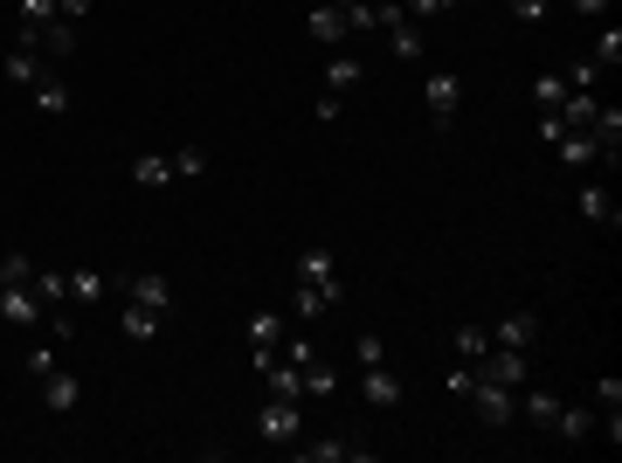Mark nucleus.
Returning <instances> with one entry per match:
<instances>
[{
	"instance_id": "obj_29",
	"label": "nucleus",
	"mask_w": 622,
	"mask_h": 463,
	"mask_svg": "<svg viewBox=\"0 0 622 463\" xmlns=\"http://www.w3.org/2000/svg\"><path fill=\"white\" fill-rule=\"evenodd\" d=\"M588 63H595V69H615V63H622V28H615V22H609V28H601V35H595V49H588Z\"/></svg>"
},
{
	"instance_id": "obj_35",
	"label": "nucleus",
	"mask_w": 622,
	"mask_h": 463,
	"mask_svg": "<svg viewBox=\"0 0 622 463\" xmlns=\"http://www.w3.org/2000/svg\"><path fill=\"white\" fill-rule=\"evenodd\" d=\"M609 409H622V381L601 374V381H595V415H609Z\"/></svg>"
},
{
	"instance_id": "obj_18",
	"label": "nucleus",
	"mask_w": 622,
	"mask_h": 463,
	"mask_svg": "<svg viewBox=\"0 0 622 463\" xmlns=\"http://www.w3.org/2000/svg\"><path fill=\"white\" fill-rule=\"evenodd\" d=\"M554 159H560V166H609L588 132H560V139H554Z\"/></svg>"
},
{
	"instance_id": "obj_4",
	"label": "nucleus",
	"mask_w": 622,
	"mask_h": 463,
	"mask_svg": "<svg viewBox=\"0 0 622 463\" xmlns=\"http://www.w3.org/2000/svg\"><path fill=\"white\" fill-rule=\"evenodd\" d=\"M422 98H429V118H436V132H449V118H457V104H464V77H457V69H429Z\"/></svg>"
},
{
	"instance_id": "obj_22",
	"label": "nucleus",
	"mask_w": 622,
	"mask_h": 463,
	"mask_svg": "<svg viewBox=\"0 0 622 463\" xmlns=\"http://www.w3.org/2000/svg\"><path fill=\"white\" fill-rule=\"evenodd\" d=\"M263 387H270L277 401H305V374H297L291 360H270V366H263Z\"/></svg>"
},
{
	"instance_id": "obj_36",
	"label": "nucleus",
	"mask_w": 622,
	"mask_h": 463,
	"mask_svg": "<svg viewBox=\"0 0 622 463\" xmlns=\"http://www.w3.org/2000/svg\"><path fill=\"white\" fill-rule=\"evenodd\" d=\"M505 8H512V22H519V28H533V22H546V0H505Z\"/></svg>"
},
{
	"instance_id": "obj_17",
	"label": "nucleus",
	"mask_w": 622,
	"mask_h": 463,
	"mask_svg": "<svg viewBox=\"0 0 622 463\" xmlns=\"http://www.w3.org/2000/svg\"><path fill=\"white\" fill-rule=\"evenodd\" d=\"M492 346H519V353H533V346H540V319H533V311H512V319H498Z\"/></svg>"
},
{
	"instance_id": "obj_34",
	"label": "nucleus",
	"mask_w": 622,
	"mask_h": 463,
	"mask_svg": "<svg viewBox=\"0 0 622 463\" xmlns=\"http://www.w3.org/2000/svg\"><path fill=\"white\" fill-rule=\"evenodd\" d=\"M28 276H35V263H28L22 249H8V256H0V284H28Z\"/></svg>"
},
{
	"instance_id": "obj_38",
	"label": "nucleus",
	"mask_w": 622,
	"mask_h": 463,
	"mask_svg": "<svg viewBox=\"0 0 622 463\" xmlns=\"http://www.w3.org/2000/svg\"><path fill=\"white\" fill-rule=\"evenodd\" d=\"M312 118H318V125H339V118H346V98H332V90H326V98L312 104Z\"/></svg>"
},
{
	"instance_id": "obj_26",
	"label": "nucleus",
	"mask_w": 622,
	"mask_h": 463,
	"mask_svg": "<svg viewBox=\"0 0 622 463\" xmlns=\"http://www.w3.org/2000/svg\"><path fill=\"white\" fill-rule=\"evenodd\" d=\"M104 298H111L104 270H69V305H104Z\"/></svg>"
},
{
	"instance_id": "obj_40",
	"label": "nucleus",
	"mask_w": 622,
	"mask_h": 463,
	"mask_svg": "<svg viewBox=\"0 0 622 463\" xmlns=\"http://www.w3.org/2000/svg\"><path fill=\"white\" fill-rule=\"evenodd\" d=\"M595 77H601V69H595V63H588V55H581V63H574V69H568V90H595Z\"/></svg>"
},
{
	"instance_id": "obj_33",
	"label": "nucleus",
	"mask_w": 622,
	"mask_h": 463,
	"mask_svg": "<svg viewBox=\"0 0 622 463\" xmlns=\"http://www.w3.org/2000/svg\"><path fill=\"white\" fill-rule=\"evenodd\" d=\"M207 173V153H201V145H180V153H174V180H201Z\"/></svg>"
},
{
	"instance_id": "obj_25",
	"label": "nucleus",
	"mask_w": 622,
	"mask_h": 463,
	"mask_svg": "<svg viewBox=\"0 0 622 463\" xmlns=\"http://www.w3.org/2000/svg\"><path fill=\"white\" fill-rule=\"evenodd\" d=\"M554 429H560V442H588L595 436V401H588V409H568V401H560Z\"/></svg>"
},
{
	"instance_id": "obj_11",
	"label": "nucleus",
	"mask_w": 622,
	"mask_h": 463,
	"mask_svg": "<svg viewBox=\"0 0 622 463\" xmlns=\"http://www.w3.org/2000/svg\"><path fill=\"white\" fill-rule=\"evenodd\" d=\"M360 401H367V409H394V401H402V381L388 374V360L381 366H360Z\"/></svg>"
},
{
	"instance_id": "obj_14",
	"label": "nucleus",
	"mask_w": 622,
	"mask_h": 463,
	"mask_svg": "<svg viewBox=\"0 0 622 463\" xmlns=\"http://www.w3.org/2000/svg\"><path fill=\"white\" fill-rule=\"evenodd\" d=\"M305 22H312V35H318V42H326V49H339V42H346V8H332V0H312V14H305Z\"/></svg>"
},
{
	"instance_id": "obj_39",
	"label": "nucleus",
	"mask_w": 622,
	"mask_h": 463,
	"mask_svg": "<svg viewBox=\"0 0 622 463\" xmlns=\"http://www.w3.org/2000/svg\"><path fill=\"white\" fill-rule=\"evenodd\" d=\"M28 374H35V381L55 374V346H28Z\"/></svg>"
},
{
	"instance_id": "obj_3",
	"label": "nucleus",
	"mask_w": 622,
	"mask_h": 463,
	"mask_svg": "<svg viewBox=\"0 0 622 463\" xmlns=\"http://www.w3.org/2000/svg\"><path fill=\"white\" fill-rule=\"evenodd\" d=\"M478 381H498V387H525V381H533V353H519V346H492V353L478 360Z\"/></svg>"
},
{
	"instance_id": "obj_8",
	"label": "nucleus",
	"mask_w": 622,
	"mask_h": 463,
	"mask_svg": "<svg viewBox=\"0 0 622 463\" xmlns=\"http://www.w3.org/2000/svg\"><path fill=\"white\" fill-rule=\"evenodd\" d=\"M339 298H346V284H297V291H291V311H297L305 325H318Z\"/></svg>"
},
{
	"instance_id": "obj_15",
	"label": "nucleus",
	"mask_w": 622,
	"mask_h": 463,
	"mask_svg": "<svg viewBox=\"0 0 622 463\" xmlns=\"http://www.w3.org/2000/svg\"><path fill=\"white\" fill-rule=\"evenodd\" d=\"M0 69H8V83H14V90H35V83L49 77V55H42V49H14Z\"/></svg>"
},
{
	"instance_id": "obj_28",
	"label": "nucleus",
	"mask_w": 622,
	"mask_h": 463,
	"mask_svg": "<svg viewBox=\"0 0 622 463\" xmlns=\"http://www.w3.org/2000/svg\"><path fill=\"white\" fill-rule=\"evenodd\" d=\"M28 98H35V111H49V118H63V111H69V83H63V77H42V83L28 90Z\"/></svg>"
},
{
	"instance_id": "obj_27",
	"label": "nucleus",
	"mask_w": 622,
	"mask_h": 463,
	"mask_svg": "<svg viewBox=\"0 0 622 463\" xmlns=\"http://www.w3.org/2000/svg\"><path fill=\"white\" fill-rule=\"evenodd\" d=\"M533 104L560 111V104H568V77H560V69H540V77H533Z\"/></svg>"
},
{
	"instance_id": "obj_24",
	"label": "nucleus",
	"mask_w": 622,
	"mask_h": 463,
	"mask_svg": "<svg viewBox=\"0 0 622 463\" xmlns=\"http://www.w3.org/2000/svg\"><path fill=\"white\" fill-rule=\"evenodd\" d=\"M28 291H35V298H42L49 311H63V305H69V270H35Z\"/></svg>"
},
{
	"instance_id": "obj_2",
	"label": "nucleus",
	"mask_w": 622,
	"mask_h": 463,
	"mask_svg": "<svg viewBox=\"0 0 622 463\" xmlns=\"http://www.w3.org/2000/svg\"><path fill=\"white\" fill-rule=\"evenodd\" d=\"M256 436L263 442H297V436H305V401H263V409H256Z\"/></svg>"
},
{
	"instance_id": "obj_19",
	"label": "nucleus",
	"mask_w": 622,
	"mask_h": 463,
	"mask_svg": "<svg viewBox=\"0 0 622 463\" xmlns=\"http://www.w3.org/2000/svg\"><path fill=\"white\" fill-rule=\"evenodd\" d=\"M297 284H339V270H332V249L326 243H312V249H297Z\"/></svg>"
},
{
	"instance_id": "obj_43",
	"label": "nucleus",
	"mask_w": 622,
	"mask_h": 463,
	"mask_svg": "<svg viewBox=\"0 0 622 463\" xmlns=\"http://www.w3.org/2000/svg\"><path fill=\"white\" fill-rule=\"evenodd\" d=\"M443 8H457V0H443Z\"/></svg>"
},
{
	"instance_id": "obj_32",
	"label": "nucleus",
	"mask_w": 622,
	"mask_h": 463,
	"mask_svg": "<svg viewBox=\"0 0 622 463\" xmlns=\"http://www.w3.org/2000/svg\"><path fill=\"white\" fill-rule=\"evenodd\" d=\"M470 387H478V366H464V360H457V366L443 374V395H449V401H470Z\"/></svg>"
},
{
	"instance_id": "obj_41",
	"label": "nucleus",
	"mask_w": 622,
	"mask_h": 463,
	"mask_svg": "<svg viewBox=\"0 0 622 463\" xmlns=\"http://www.w3.org/2000/svg\"><path fill=\"white\" fill-rule=\"evenodd\" d=\"M90 8H98V0H55V14H63V22H84Z\"/></svg>"
},
{
	"instance_id": "obj_6",
	"label": "nucleus",
	"mask_w": 622,
	"mask_h": 463,
	"mask_svg": "<svg viewBox=\"0 0 622 463\" xmlns=\"http://www.w3.org/2000/svg\"><path fill=\"white\" fill-rule=\"evenodd\" d=\"M125 305H145V311H160V319H174V284L153 270H131L125 276Z\"/></svg>"
},
{
	"instance_id": "obj_10",
	"label": "nucleus",
	"mask_w": 622,
	"mask_h": 463,
	"mask_svg": "<svg viewBox=\"0 0 622 463\" xmlns=\"http://www.w3.org/2000/svg\"><path fill=\"white\" fill-rule=\"evenodd\" d=\"M77 401H84V381H77V374H63V366L42 374V409H49V415H69Z\"/></svg>"
},
{
	"instance_id": "obj_21",
	"label": "nucleus",
	"mask_w": 622,
	"mask_h": 463,
	"mask_svg": "<svg viewBox=\"0 0 622 463\" xmlns=\"http://www.w3.org/2000/svg\"><path fill=\"white\" fill-rule=\"evenodd\" d=\"M519 415L533 422V429H554V415H560V395H554V387H525V395H519Z\"/></svg>"
},
{
	"instance_id": "obj_5",
	"label": "nucleus",
	"mask_w": 622,
	"mask_h": 463,
	"mask_svg": "<svg viewBox=\"0 0 622 463\" xmlns=\"http://www.w3.org/2000/svg\"><path fill=\"white\" fill-rule=\"evenodd\" d=\"M0 325H14V332H28V325H49V305L35 298L28 284H0Z\"/></svg>"
},
{
	"instance_id": "obj_1",
	"label": "nucleus",
	"mask_w": 622,
	"mask_h": 463,
	"mask_svg": "<svg viewBox=\"0 0 622 463\" xmlns=\"http://www.w3.org/2000/svg\"><path fill=\"white\" fill-rule=\"evenodd\" d=\"M470 415H478L484 429H512V415H519V387L478 381V387H470Z\"/></svg>"
},
{
	"instance_id": "obj_13",
	"label": "nucleus",
	"mask_w": 622,
	"mask_h": 463,
	"mask_svg": "<svg viewBox=\"0 0 622 463\" xmlns=\"http://www.w3.org/2000/svg\"><path fill=\"white\" fill-rule=\"evenodd\" d=\"M360 83H367V63H360V55H326V90H332V98H353Z\"/></svg>"
},
{
	"instance_id": "obj_23",
	"label": "nucleus",
	"mask_w": 622,
	"mask_h": 463,
	"mask_svg": "<svg viewBox=\"0 0 622 463\" xmlns=\"http://www.w3.org/2000/svg\"><path fill=\"white\" fill-rule=\"evenodd\" d=\"M449 346H457L464 366H478L484 353H492V325H457V332H449Z\"/></svg>"
},
{
	"instance_id": "obj_16",
	"label": "nucleus",
	"mask_w": 622,
	"mask_h": 463,
	"mask_svg": "<svg viewBox=\"0 0 622 463\" xmlns=\"http://www.w3.org/2000/svg\"><path fill=\"white\" fill-rule=\"evenodd\" d=\"M118 332H125L131 346H153L160 332H166V319H160V311H145V305H125L118 311Z\"/></svg>"
},
{
	"instance_id": "obj_20",
	"label": "nucleus",
	"mask_w": 622,
	"mask_h": 463,
	"mask_svg": "<svg viewBox=\"0 0 622 463\" xmlns=\"http://www.w3.org/2000/svg\"><path fill=\"white\" fill-rule=\"evenodd\" d=\"M166 180H174V159H166V153H139V159H131V188L160 194Z\"/></svg>"
},
{
	"instance_id": "obj_42",
	"label": "nucleus",
	"mask_w": 622,
	"mask_h": 463,
	"mask_svg": "<svg viewBox=\"0 0 622 463\" xmlns=\"http://www.w3.org/2000/svg\"><path fill=\"white\" fill-rule=\"evenodd\" d=\"M568 8H574V14H588V22H601V14H609L615 0H568Z\"/></svg>"
},
{
	"instance_id": "obj_7",
	"label": "nucleus",
	"mask_w": 622,
	"mask_h": 463,
	"mask_svg": "<svg viewBox=\"0 0 622 463\" xmlns=\"http://www.w3.org/2000/svg\"><path fill=\"white\" fill-rule=\"evenodd\" d=\"M297 456L305 463H367L373 442L367 436H326V442H297Z\"/></svg>"
},
{
	"instance_id": "obj_12",
	"label": "nucleus",
	"mask_w": 622,
	"mask_h": 463,
	"mask_svg": "<svg viewBox=\"0 0 622 463\" xmlns=\"http://www.w3.org/2000/svg\"><path fill=\"white\" fill-rule=\"evenodd\" d=\"M574 201H581V215H588L595 229H615V221H622V208H615V194L601 188V180H581V194H574Z\"/></svg>"
},
{
	"instance_id": "obj_31",
	"label": "nucleus",
	"mask_w": 622,
	"mask_h": 463,
	"mask_svg": "<svg viewBox=\"0 0 622 463\" xmlns=\"http://www.w3.org/2000/svg\"><path fill=\"white\" fill-rule=\"evenodd\" d=\"M284 339V319H277V311H256L250 319V346H277Z\"/></svg>"
},
{
	"instance_id": "obj_9",
	"label": "nucleus",
	"mask_w": 622,
	"mask_h": 463,
	"mask_svg": "<svg viewBox=\"0 0 622 463\" xmlns=\"http://www.w3.org/2000/svg\"><path fill=\"white\" fill-rule=\"evenodd\" d=\"M581 132H588V139L601 145V159L615 166V153H622V111H615V104H595V118L581 125Z\"/></svg>"
},
{
	"instance_id": "obj_30",
	"label": "nucleus",
	"mask_w": 622,
	"mask_h": 463,
	"mask_svg": "<svg viewBox=\"0 0 622 463\" xmlns=\"http://www.w3.org/2000/svg\"><path fill=\"white\" fill-rule=\"evenodd\" d=\"M332 387H339V374H332V366H305V401H332Z\"/></svg>"
},
{
	"instance_id": "obj_37",
	"label": "nucleus",
	"mask_w": 622,
	"mask_h": 463,
	"mask_svg": "<svg viewBox=\"0 0 622 463\" xmlns=\"http://www.w3.org/2000/svg\"><path fill=\"white\" fill-rule=\"evenodd\" d=\"M353 353H360V366H381V360H388V346H381V332H360V346H353Z\"/></svg>"
}]
</instances>
